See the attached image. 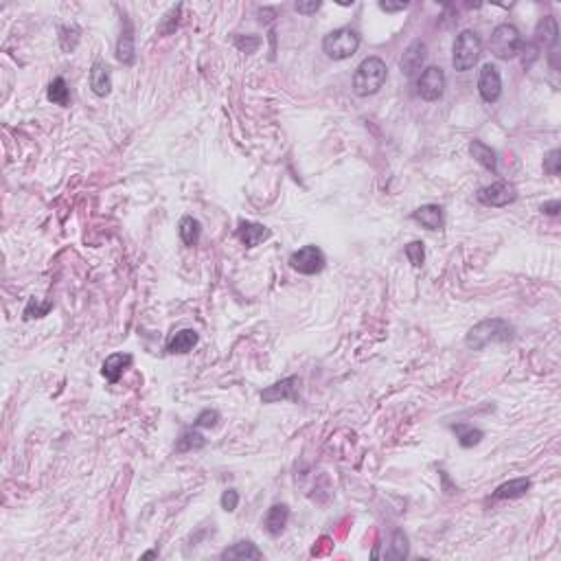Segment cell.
<instances>
[{
	"label": "cell",
	"mask_w": 561,
	"mask_h": 561,
	"mask_svg": "<svg viewBox=\"0 0 561 561\" xmlns=\"http://www.w3.org/2000/svg\"><path fill=\"white\" fill-rule=\"evenodd\" d=\"M478 93L487 104H495L502 95V79L493 64H484L478 77Z\"/></svg>",
	"instance_id": "obj_10"
},
{
	"label": "cell",
	"mask_w": 561,
	"mask_h": 561,
	"mask_svg": "<svg viewBox=\"0 0 561 561\" xmlns=\"http://www.w3.org/2000/svg\"><path fill=\"white\" fill-rule=\"evenodd\" d=\"M298 386L301 379L296 375L285 377L276 381V384L267 386L261 390V401L263 403H276V401H298Z\"/></svg>",
	"instance_id": "obj_9"
},
{
	"label": "cell",
	"mask_w": 561,
	"mask_h": 561,
	"mask_svg": "<svg viewBox=\"0 0 561 561\" xmlns=\"http://www.w3.org/2000/svg\"><path fill=\"white\" fill-rule=\"evenodd\" d=\"M178 233H180V239L184 241V246H196L200 241V235H202V226L196 218H187L180 220V226H178Z\"/></svg>",
	"instance_id": "obj_24"
},
{
	"label": "cell",
	"mask_w": 561,
	"mask_h": 561,
	"mask_svg": "<svg viewBox=\"0 0 561 561\" xmlns=\"http://www.w3.org/2000/svg\"><path fill=\"white\" fill-rule=\"evenodd\" d=\"M207 445V439H204L198 430H184L182 437L178 439L175 443V452H193V450H202Z\"/></svg>",
	"instance_id": "obj_25"
},
{
	"label": "cell",
	"mask_w": 561,
	"mask_h": 561,
	"mask_svg": "<svg viewBox=\"0 0 561 561\" xmlns=\"http://www.w3.org/2000/svg\"><path fill=\"white\" fill-rule=\"evenodd\" d=\"M388 79V68L379 57H366L353 75V91L358 97H371Z\"/></svg>",
	"instance_id": "obj_1"
},
{
	"label": "cell",
	"mask_w": 561,
	"mask_h": 561,
	"mask_svg": "<svg viewBox=\"0 0 561 561\" xmlns=\"http://www.w3.org/2000/svg\"><path fill=\"white\" fill-rule=\"evenodd\" d=\"M469 151H471V156H474V160L478 164H482L484 169L491 173H498V158H495V151L489 145H484L482 140H471Z\"/></svg>",
	"instance_id": "obj_19"
},
{
	"label": "cell",
	"mask_w": 561,
	"mask_h": 561,
	"mask_svg": "<svg viewBox=\"0 0 561 561\" xmlns=\"http://www.w3.org/2000/svg\"><path fill=\"white\" fill-rule=\"evenodd\" d=\"M220 504H222V508L224 511H235L237 508V504H239V493L235 491V489H226L224 493H222V500H220Z\"/></svg>",
	"instance_id": "obj_34"
},
{
	"label": "cell",
	"mask_w": 561,
	"mask_h": 561,
	"mask_svg": "<svg viewBox=\"0 0 561 561\" xmlns=\"http://www.w3.org/2000/svg\"><path fill=\"white\" fill-rule=\"evenodd\" d=\"M412 220L419 222L428 231H441L443 228V209L439 204H426V207H419L412 213Z\"/></svg>",
	"instance_id": "obj_17"
},
{
	"label": "cell",
	"mask_w": 561,
	"mask_h": 561,
	"mask_svg": "<svg viewBox=\"0 0 561 561\" xmlns=\"http://www.w3.org/2000/svg\"><path fill=\"white\" fill-rule=\"evenodd\" d=\"M198 340H200V336H198V331H196V329H182V331H178V334L169 340L167 351L173 353V355H175V353H178V355L189 353V351L198 344Z\"/></svg>",
	"instance_id": "obj_20"
},
{
	"label": "cell",
	"mask_w": 561,
	"mask_h": 561,
	"mask_svg": "<svg viewBox=\"0 0 561 561\" xmlns=\"http://www.w3.org/2000/svg\"><path fill=\"white\" fill-rule=\"evenodd\" d=\"M321 7H323L321 0H312V3H296V11H298V14H305V16L316 14Z\"/></svg>",
	"instance_id": "obj_35"
},
{
	"label": "cell",
	"mask_w": 561,
	"mask_h": 561,
	"mask_svg": "<svg viewBox=\"0 0 561 561\" xmlns=\"http://www.w3.org/2000/svg\"><path fill=\"white\" fill-rule=\"evenodd\" d=\"M408 7V3H379V9L381 11H388V14H394V11H403Z\"/></svg>",
	"instance_id": "obj_36"
},
{
	"label": "cell",
	"mask_w": 561,
	"mask_h": 561,
	"mask_svg": "<svg viewBox=\"0 0 561 561\" xmlns=\"http://www.w3.org/2000/svg\"><path fill=\"white\" fill-rule=\"evenodd\" d=\"M360 48V35L353 29H336L323 40V50L331 59H349L358 53Z\"/></svg>",
	"instance_id": "obj_4"
},
{
	"label": "cell",
	"mask_w": 561,
	"mask_h": 561,
	"mask_svg": "<svg viewBox=\"0 0 561 561\" xmlns=\"http://www.w3.org/2000/svg\"><path fill=\"white\" fill-rule=\"evenodd\" d=\"M544 171L548 175H559V171H561V151L559 149L548 151V154L544 156Z\"/></svg>",
	"instance_id": "obj_30"
},
{
	"label": "cell",
	"mask_w": 561,
	"mask_h": 561,
	"mask_svg": "<svg viewBox=\"0 0 561 561\" xmlns=\"http://www.w3.org/2000/svg\"><path fill=\"white\" fill-rule=\"evenodd\" d=\"M445 73L443 68L439 66H428L424 73H421V77L417 82V88H419V97L426 99V101H439L445 93Z\"/></svg>",
	"instance_id": "obj_7"
},
{
	"label": "cell",
	"mask_w": 561,
	"mask_h": 561,
	"mask_svg": "<svg viewBox=\"0 0 561 561\" xmlns=\"http://www.w3.org/2000/svg\"><path fill=\"white\" fill-rule=\"evenodd\" d=\"M542 211H544L546 215H557V213H559V202H557V200L546 202L544 207H542Z\"/></svg>",
	"instance_id": "obj_37"
},
{
	"label": "cell",
	"mask_w": 561,
	"mask_h": 561,
	"mask_svg": "<svg viewBox=\"0 0 561 561\" xmlns=\"http://www.w3.org/2000/svg\"><path fill=\"white\" fill-rule=\"evenodd\" d=\"M491 53L498 59H511L522 48V35L513 24H500L491 33Z\"/></svg>",
	"instance_id": "obj_5"
},
{
	"label": "cell",
	"mask_w": 561,
	"mask_h": 561,
	"mask_svg": "<svg viewBox=\"0 0 561 561\" xmlns=\"http://www.w3.org/2000/svg\"><path fill=\"white\" fill-rule=\"evenodd\" d=\"M239 241L244 244L246 248H254V246H259L263 239L270 237V231L263 226V224H257V222H246V220H241L239 222Z\"/></svg>",
	"instance_id": "obj_15"
},
{
	"label": "cell",
	"mask_w": 561,
	"mask_h": 561,
	"mask_svg": "<svg viewBox=\"0 0 561 561\" xmlns=\"http://www.w3.org/2000/svg\"><path fill=\"white\" fill-rule=\"evenodd\" d=\"M392 559H403L408 557V540L401 531H394L392 535V553H390Z\"/></svg>",
	"instance_id": "obj_31"
},
{
	"label": "cell",
	"mask_w": 561,
	"mask_h": 561,
	"mask_svg": "<svg viewBox=\"0 0 561 561\" xmlns=\"http://www.w3.org/2000/svg\"><path fill=\"white\" fill-rule=\"evenodd\" d=\"M406 257L410 259V263L415 267L424 265V259H426V248H424V241H412V244L406 246Z\"/></svg>",
	"instance_id": "obj_27"
},
{
	"label": "cell",
	"mask_w": 561,
	"mask_h": 561,
	"mask_svg": "<svg viewBox=\"0 0 561 561\" xmlns=\"http://www.w3.org/2000/svg\"><path fill=\"white\" fill-rule=\"evenodd\" d=\"M482 53V42L478 33L474 31H463L458 33L456 42H454V53H452V64L458 73H465V70H471L476 66V61Z\"/></svg>",
	"instance_id": "obj_3"
},
{
	"label": "cell",
	"mask_w": 561,
	"mask_h": 561,
	"mask_svg": "<svg viewBox=\"0 0 561 561\" xmlns=\"http://www.w3.org/2000/svg\"><path fill=\"white\" fill-rule=\"evenodd\" d=\"M478 200L487 207H506L517 200V189L511 182H493L489 187H482L478 191Z\"/></svg>",
	"instance_id": "obj_8"
},
{
	"label": "cell",
	"mask_w": 561,
	"mask_h": 561,
	"mask_svg": "<svg viewBox=\"0 0 561 561\" xmlns=\"http://www.w3.org/2000/svg\"><path fill=\"white\" fill-rule=\"evenodd\" d=\"M132 362H134V358L130 353H112L106 358L104 366H101V373H104V377L110 381V384H117L121 375L132 366Z\"/></svg>",
	"instance_id": "obj_12"
},
{
	"label": "cell",
	"mask_w": 561,
	"mask_h": 561,
	"mask_svg": "<svg viewBox=\"0 0 561 561\" xmlns=\"http://www.w3.org/2000/svg\"><path fill=\"white\" fill-rule=\"evenodd\" d=\"M531 489V480L529 478H515V480H508L504 484H500L498 489L493 493V500H511V498H522V495H526V491Z\"/></svg>",
	"instance_id": "obj_21"
},
{
	"label": "cell",
	"mask_w": 561,
	"mask_h": 561,
	"mask_svg": "<svg viewBox=\"0 0 561 561\" xmlns=\"http://www.w3.org/2000/svg\"><path fill=\"white\" fill-rule=\"evenodd\" d=\"M538 42L544 48H551V53H557V42H559V29H557V20L553 16H546L540 24H538Z\"/></svg>",
	"instance_id": "obj_18"
},
{
	"label": "cell",
	"mask_w": 561,
	"mask_h": 561,
	"mask_svg": "<svg viewBox=\"0 0 561 561\" xmlns=\"http://www.w3.org/2000/svg\"><path fill=\"white\" fill-rule=\"evenodd\" d=\"M117 59L125 66H132L134 59H136V50H134V27H132V20L123 16L121 20V35H119V42H117Z\"/></svg>",
	"instance_id": "obj_11"
},
{
	"label": "cell",
	"mask_w": 561,
	"mask_h": 561,
	"mask_svg": "<svg viewBox=\"0 0 561 561\" xmlns=\"http://www.w3.org/2000/svg\"><path fill=\"white\" fill-rule=\"evenodd\" d=\"M180 11H182V5H178V7H173L171 11L167 16H164V20H162V24H160V33H171L175 27H178V16H180Z\"/></svg>",
	"instance_id": "obj_33"
},
{
	"label": "cell",
	"mask_w": 561,
	"mask_h": 561,
	"mask_svg": "<svg viewBox=\"0 0 561 561\" xmlns=\"http://www.w3.org/2000/svg\"><path fill=\"white\" fill-rule=\"evenodd\" d=\"M452 432L456 435L458 443H461V448L469 450V448H474V445H478L484 437V432L474 428V426H467V424H456L452 426Z\"/></svg>",
	"instance_id": "obj_22"
},
{
	"label": "cell",
	"mask_w": 561,
	"mask_h": 561,
	"mask_svg": "<svg viewBox=\"0 0 561 561\" xmlns=\"http://www.w3.org/2000/svg\"><path fill=\"white\" fill-rule=\"evenodd\" d=\"M91 88L97 97H108L112 91V73L104 59H97L91 68Z\"/></svg>",
	"instance_id": "obj_13"
},
{
	"label": "cell",
	"mask_w": 561,
	"mask_h": 561,
	"mask_svg": "<svg viewBox=\"0 0 561 561\" xmlns=\"http://www.w3.org/2000/svg\"><path fill=\"white\" fill-rule=\"evenodd\" d=\"M46 97L48 101H53L55 106H61L66 108L70 104V93H68V86L61 77H55L53 82L48 84V91H46Z\"/></svg>",
	"instance_id": "obj_26"
},
{
	"label": "cell",
	"mask_w": 561,
	"mask_h": 561,
	"mask_svg": "<svg viewBox=\"0 0 561 561\" xmlns=\"http://www.w3.org/2000/svg\"><path fill=\"white\" fill-rule=\"evenodd\" d=\"M235 46L241 50V53H254V50H257L259 46H261V37H257V35H235Z\"/></svg>",
	"instance_id": "obj_28"
},
{
	"label": "cell",
	"mask_w": 561,
	"mask_h": 561,
	"mask_svg": "<svg viewBox=\"0 0 561 561\" xmlns=\"http://www.w3.org/2000/svg\"><path fill=\"white\" fill-rule=\"evenodd\" d=\"M218 421H220V412L218 410H202L196 419V426L198 428H215L218 426Z\"/></svg>",
	"instance_id": "obj_32"
},
{
	"label": "cell",
	"mask_w": 561,
	"mask_h": 561,
	"mask_svg": "<svg viewBox=\"0 0 561 561\" xmlns=\"http://www.w3.org/2000/svg\"><path fill=\"white\" fill-rule=\"evenodd\" d=\"M424 61H426V44L421 42V40H415L410 46L406 48V53H403V57L399 61L401 73L408 75V77H412L415 73L421 70Z\"/></svg>",
	"instance_id": "obj_14"
},
{
	"label": "cell",
	"mask_w": 561,
	"mask_h": 561,
	"mask_svg": "<svg viewBox=\"0 0 561 561\" xmlns=\"http://www.w3.org/2000/svg\"><path fill=\"white\" fill-rule=\"evenodd\" d=\"M511 338H513V325H508L502 318H489V321H482L476 327L469 329L465 344L467 349L480 351L491 342H508Z\"/></svg>",
	"instance_id": "obj_2"
},
{
	"label": "cell",
	"mask_w": 561,
	"mask_h": 561,
	"mask_svg": "<svg viewBox=\"0 0 561 561\" xmlns=\"http://www.w3.org/2000/svg\"><path fill=\"white\" fill-rule=\"evenodd\" d=\"M222 559H263V553L252 542H237L235 546L226 548Z\"/></svg>",
	"instance_id": "obj_23"
},
{
	"label": "cell",
	"mask_w": 561,
	"mask_h": 561,
	"mask_svg": "<svg viewBox=\"0 0 561 561\" xmlns=\"http://www.w3.org/2000/svg\"><path fill=\"white\" fill-rule=\"evenodd\" d=\"M50 307H53V303H37V298H31L29 301V305H27V310H24V318H42V316H46L48 312H50Z\"/></svg>",
	"instance_id": "obj_29"
},
{
	"label": "cell",
	"mask_w": 561,
	"mask_h": 561,
	"mask_svg": "<svg viewBox=\"0 0 561 561\" xmlns=\"http://www.w3.org/2000/svg\"><path fill=\"white\" fill-rule=\"evenodd\" d=\"M287 520H289L287 504H274V506H270V511H267L265 517H263V529L267 531V535L276 538V535H280L285 531Z\"/></svg>",
	"instance_id": "obj_16"
},
{
	"label": "cell",
	"mask_w": 561,
	"mask_h": 561,
	"mask_svg": "<svg viewBox=\"0 0 561 561\" xmlns=\"http://www.w3.org/2000/svg\"><path fill=\"white\" fill-rule=\"evenodd\" d=\"M325 252L318 248V246H305L301 250H296L294 254L289 257V265H292V270H296L301 274H318V272H323L325 270Z\"/></svg>",
	"instance_id": "obj_6"
}]
</instances>
